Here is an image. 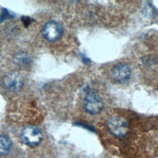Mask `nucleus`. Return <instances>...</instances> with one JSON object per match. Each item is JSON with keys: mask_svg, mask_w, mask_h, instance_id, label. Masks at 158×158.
<instances>
[{"mask_svg": "<svg viewBox=\"0 0 158 158\" xmlns=\"http://www.w3.org/2000/svg\"><path fill=\"white\" fill-rule=\"evenodd\" d=\"M107 127L109 131L117 137L125 136L129 129L127 120L120 116H113L107 122Z\"/></svg>", "mask_w": 158, "mask_h": 158, "instance_id": "obj_1", "label": "nucleus"}, {"mask_svg": "<svg viewBox=\"0 0 158 158\" xmlns=\"http://www.w3.org/2000/svg\"><path fill=\"white\" fill-rule=\"evenodd\" d=\"M104 101L102 98L94 91H89L86 94L83 106L85 110L90 114H97L104 108Z\"/></svg>", "mask_w": 158, "mask_h": 158, "instance_id": "obj_2", "label": "nucleus"}, {"mask_svg": "<svg viewBox=\"0 0 158 158\" xmlns=\"http://www.w3.org/2000/svg\"><path fill=\"white\" fill-rule=\"evenodd\" d=\"M22 141L28 146L35 147L38 146L43 139V133L40 128L35 126H27L21 133Z\"/></svg>", "mask_w": 158, "mask_h": 158, "instance_id": "obj_3", "label": "nucleus"}, {"mask_svg": "<svg viewBox=\"0 0 158 158\" xmlns=\"http://www.w3.org/2000/svg\"><path fill=\"white\" fill-rule=\"evenodd\" d=\"M63 31V27L60 23L51 20L44 25L41 30V33L47 41L54 42L62 36Z\"/></svg>", "mask_w": 158, "mask_h": 158, "instance_id": "obj_4", "label": "nucleus"}, {"mask_svg": "<svg viewBox=\"0 0 158 158\" xmlns=\"http://www.w3.org/2000/svg\"><path fill=\"white\" fill-rule=\"evenodd\" d=\"M111 77L117 83L123 84L128 82L131 76V69L125 63L115 64L111 70Z\"/></svg>", "mask_w": 158, "mask_h": 158, "instance_id": "obj_5", "label": "nucleus"}, {"mask_svg": "<svg viewBox=\"0 0 158 158\" xmlns=\"http://www.w3.org/2000/svg\"><path fill=\"white\" fill-rule=\"evenodd\" d=\"M4 88L10 91H18L23 85V78L17 72H12L7 74L2 80Z\"/></svg>", "mask_w": 158, "mask_h": 158, "instance_id": "obj_6", "label": "nucleus"}, {"mask_svg": "<svg viewBox=\"0 0 158 158\" xmlns=\"http://www.w3.org/2000/svg\"><path fill=\"white\" fill-rule=\"evenodd\" d=\"M14 64L20 69H27L32 63V60L30 55L25 52H17L14 56Z\"/></svg>", "mask_w": 158, "mask_h": 158, "instance_id": "obj_7", "label": "nucleus"}, {"mask_svg": "<svg viewBox=\"0 0 158 158\" xmlns=\"http://www.w3.org/2000/svg\"><path fill=\"white\" fill-rule=\"evenodd\" d=\"M12 143L10 139L6 135H0V155L8 154L12 149Z\"/></svg>", "mask_w": 158, "mask_h": 158, "instance_id": "obj_8", "label": "nucleus"}]
</instances>
